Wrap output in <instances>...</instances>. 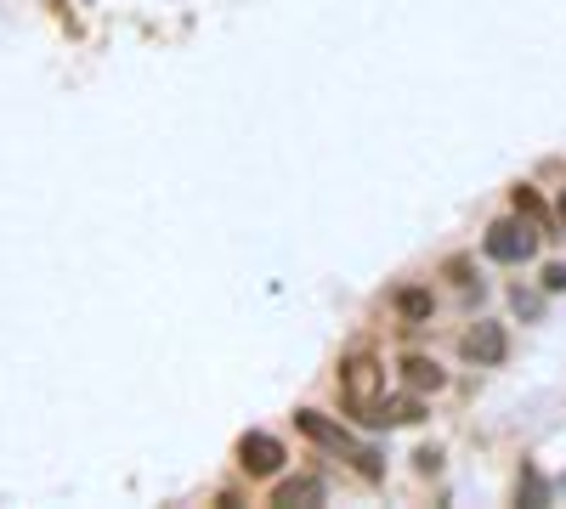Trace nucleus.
<instances>
[{"label": "nucleus", "instance_id": "nucleus-1", "mask_svg": "<svg viewBox=\"0 0 566 509\" xmlns=\"http://www.w3.org/2000/svg\"><path fill=\"white\" fill-rule=\"evenodd\" d=\"M340 402L346 413H357V420H380V402H386V362L380 357H352L340 362Z\"/></svg>", "mask_w": 566, "mask_h": 509}, {"label": "nucleus", "instance_id": "nucleus-2", "mask_svg": "<svg viewBox=\"0 0 566 509\" xmlns=\"http://www.w3.org/2000/svg\"><path fill=\"white\" fill-rule=\"evenodd\" d=\"M295 425H301V431H306L317 447H328V453H346V458H352V465H357L363 476H380V458H374L368 447H357V442H352V436H346L335 420H323V413L301 407V413H295Z\"/></svg>", "mask_w": 566, "mask_h": 509}, {"label": "nucleus", "instance_id": "nucleus-3", "mask_svg": "<svg viewBox=\"0 0 566 509\" xmlns=\"http://www.w3.org/2000/svg\"><path fill=\"white\" fill-rule=\"evenodd\" d=\"M533 250H538V226L533 221H493L488 226V255L493 261L522 266V261H533Z\"/></svg>", "mask_w": 566, "mask_h": 509}, {"label": "nucleus", "instance_id": "nucleus-4", "mask_svg": "<svg viewBox=\"0 0 566 509\" xmlns=\"http://www.w3.org/2000/svg\"><path fill=\"white\" fill-rule=\"evenodd\" d=\"M239 465H244L250 476H272V470L283 465V442L266 436V431H250V436L239 442Z\"/></svg>", "mask_w": 566, "mask_h": 509}, {"label": "nucleus", "instance_id": "nucleus-5", "mask_svg": "<svg viewBox=\"0 0 566 509\" xmlns=\"http://www.w3.org/2000/svg\"><path fill=\"white\" fill-rule=\"evenodd\" d=\"M504 351H510L504 322H476V329L464 335V357H470V362H482V368H499V362H504Z\"/></svg>", "mask_w": 566, "mask_h": 509}, {"label": "nucleus", "instance_id": "nucleus-6", "mask_svg": "<svg viewBox=\"0 0 566 509\" xmlns=\"http://www.w3.org/2000/svg\"><path fill=\"white\" fill-rule=\"evenodd\" d=\"M272 503H283V509H295V503H323V481H317V476H295V481H283V487L272 492Z\"/></svg>", "mask_w": 566, "mask_h": 509}, {"label": "nucleus", "instance_id": "nucleus-7", "mask_svg": "<svg viewBox=\"0 0 566 509\" xmlns=\"http://www.w3.org/2000/svg\"><path fill=\"white\" fill-rule=\"evenodd\" d=\"M402 380H408L413 391H442V385H448V374H442L437 362H424V357H408V362H402Z\"/></svg>", "mask_w": 566, "mask_h": 509}, {"label": "nucleus", "instance_id": "nucleus-8", "mask_svg": "<svg viewBox=\"0 0 566 509\" xmlns=\"http://www.w3.org/2000/svg\"><path fill=\"white\" fill-rule=\"evenodd\" d=\"M413 420H419V402L397 396V402H380V420H374V425H413Z\"/></svg>", "mask_w": 566, "mask_h": 509}, {"label": "nucleus", "instance_id": "nucleus-9", "mask_svg": "<svg viewBox=\"0 0 566 509\" xmlns=\"http://www.w3.org/2000/svg\"><path fill=\"white\" fill-rule=\"evenodd\" d=\"M397 311H402V317H424V311H431V295L408 289V295H397Z\"/></svg>", "mask_w": 566, "mask_h": 509}, {"label": "nucleus", "instance_id": "nucleus-10", "mask_svg": "<svg viewBox=\"0 0 566 509\" xmlns=\"http://www.w3.org/2000/svg\"><path fill=\"white\" fill-rule=\"evenodd\" d=\"M515 210H522L527 221H538L544 210H538V199H533V188H515Z\"/></svg>", "mask_w": 566, "mask_h": 509}, {"label": "nucleus", "instance_id": "nucleus-11", "mask_svg": "<svg viewBox=\"0 0 566 509\" xmlns=\"http://www.w3.org/2000/svg\"><path fill=\"white\" fill-rule=\"evenodd\" d=\"M544 289H549V295L566 289V266H544Z\"/></svg>", "mask_w": 566, "mask_h": 509}, {"label": "nucleus", "instance_id": "nucleus-12", "mask_svg": "<svg viewBox=\"0 0 566 509\" xmlns=\"http://www.w3.org/2000/svg\"><path fill=\"white\" fill-rule=\"evenodd\" d=\"M510 300H515V311H522V317H538V295H522V289H515Z\"/></svg>", "mask_w": 566, "mask_h": 509}, {"label": "nucleus", "instance_id": "nucleus-13", "mask_svg": "<svg viewBox=\"0 0 566 509\" xmlns=\"http://www.w3.org/2000/svg\"><path fill=\"white\" fill-rule=\"evenodd\" d=\"M560 226H566V193H560Z\"/></svg>", "mask_w": 566, "mask_h": 509}]
</instances>
